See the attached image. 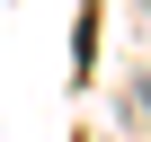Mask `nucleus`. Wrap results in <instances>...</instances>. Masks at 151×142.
Wrapping results in <instances>:
<instances>
[]
</instances>
